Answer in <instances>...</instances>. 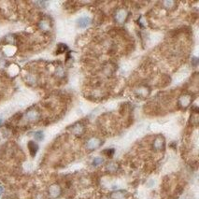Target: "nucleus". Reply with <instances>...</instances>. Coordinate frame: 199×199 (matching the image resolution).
Instances as JSON below:
<instances>
[{"instance_id":"obj_1","label":"nucleus","mask_w":199,"mask_h":199,"mask_svg":"<svg viewBox=\"0 0 199 199\" xmlns=\"http://www.w3.org/2000/svg\"><path fill=\"white\" fill-rule=\"evenodd\" d=\"M102 144H103V142H102L101 139H97V138H92V139H90L87 141V143H86V148H87L88 150L93 151V150H94V149L99 148Z\"/></svg>"},{"instance_id":"obj_2","label":"nucleus","mask_w":199,"mask_h":199,"mask_svg":"<svg viewBox=\"0 0 199 199\" xmlns=\"http://www.w3.org/2000/svg\"><path fill=\"white\" fill-rule=\"evenodd\" d=\"M26 119L30 122H36L39 119V112L36 110H30L25 114Z\"/></svg>"},{"instance_id":"obj_3","label":"nucleus","mask_w":199,"mask_h":199,"mask_svg":"<svg viewBox=\"0 0 199 199\" xmlns=\"http://www.w3.org/2000/svg\"><path fill=\"white\" fill-rule=\"evenodd\" d=\"M49 193L52 198H56L61 194V188L57 184H53L49 188Z\"/></svg>"},{"instance_id":"obj_4","label":"nucleus","mask_w":199,"mask_h":199,"mask_svg":"<svg viewBox=\"0 0 199 199\" xmlns=\"http://www.w3.org/2000/svg\"><path fill=\"white\" fill-rule=\"evenodd\" d=\"M164 138L161 137V136H158V137L154 139L153 148H154L156 151H161L162 149H164Z\"/></svg>"},{"instance_id":"obj_5","label":"nucleus","mask_w":199,"mask_h":199,"mask_svg":"<svg viewBox=\"0 0 199 199\" xmlns=\"http://www.w3.org/2000/svg\"><path fill=\"white\" fill-rule=\"evenodd\" d=\"M28 150L30 152V155L32 157H35V155L37 154L38 151H39V146L35 141H29L28 142Z\"/></svg>"},{"instance_id":"obj_6","label":"nucleus","mask_w":199,"mask_h":199,"mask_svg":"<svg viewBox=\"0 0 199 199\" xmlns=\"http://www.w3.org/2000/svg\"><path fill=\"white\" fill-rule=\"evenodd\" d=\"M127 12H126V10H118V12L116 13V20L119 22V23H123L124 21H125V19H126V17H127Z\"/></svg>"},{"instance_id":"obj_7","label":"nucleus","mask_w":199,"mask_h":199,"mask_svg":"<svg viewBox=\"0 0 199 199\" xmlns=\"http://www.w3.org/2000/svg\"><path fill=\"white\" fill-rule=\"evenodd\" d=\"M90 23H91V19H90L89 17H86V16H85V17L80 18L79 21H78V24H79V26L81 27V28L87 27Z\"/></svg>"},{"instance_id":"obj_8","label":"nucleus","mask_w":199,"mask_h":199,"mask_svg":"<svg viewBox=\"0 0 199 199\" xmlns=\"http://www.w3.org/2000/svg\"><path fill=\"white\" fill-rule=\"evenodd\" d=\"M72 132L74 133L75 135L77 136H81L82 133L84 132V127L81 124V123H77L73 126L72 128Z\"/></svg>"},{"instance_id":"obj_9","label":"nucleus","mask_w":199,"mask_h":199,"mask_svg":"<svg viewBox=\"0 0 199 199\" xmlns=\"http://www.w3.org/2000/svg\"><path fill=\"white\" fill-rule=\"evenodd\" d=\"M190 102H191V98H190V96H188V95L181 96V97H180V105H181V106H183L184 108H186V107L190 104Z\"/></svg>"},{"instance_id":"obj_10","label":"nucleus","mask_w":199,"mask_h":199,"mask_svg":"<svg viewBox=\"0 0 199 199\" xmlns=\"http://www.w3.org/2000/svg\"><path fill=\"white\" fill-rule=\"evenodd\" d=\"M112 199H125L124 192L123 191H118L111 194Z\"/></svg>"},{"instance_id":"obj_11","label":"nucleus","mask_w":199,"mask_h":199,"mask_svg":"<svg viewBox=\"0 0 199 199\" xmlns=\"http://www.w3.org/2000/svg\"><path fill=\"white\" fill-rule=\"evenodd\" d=\"M39 27H40V29L43 30V31H49L50 28H51V25H50V23H49V22L43 20V21H41V22L39 23Z\"/></svg>"},{"instance_id":"obj_12","label":"nucleus","mask_w":199,"mask_h":199,"mask_svg":"<svg viewBox=\"0 0 199 199\" xmlns=\"http://www.w3.org/2000/svg\"><path fill=\"white\" fill-rule=\"evenodd\" d=\"M104 162V159L101 158V157H95L93 160V167H98V165L102 164Z\"/></svg>"},{"instance_id":"obj_13","label":"nucleus","mask_w":199,"mask_h":199,"mask_svg":"<svg viewBox=\"0 0 199 199\" xmlns=\"http://www.w3.org/2000/svg\"><path fill=\"white\" fill-rule=\"evenodd\" d=\"M35 139L39 141H41L43 139H44V135H43V132L42 131H38L35 133V135H34Z\"/></svg>"},{"instance_id":"obj_14","label":"nucleus","mask_w":199,"mask_h":199,"mask_svg":"<svg viewBox=\"0 0 199 199\" xmlns=\"http://www.w3.org/2000/svg\"><path fill=\"white\" fill-rule=\"evenodd\" d=\"M117 168H118L117 164H114V163H110V164H108V168L110 169V171H116V170H117Z\"/></svg>"},{"instance_id":"obj_15","label":"nucleus","mask_w":199,"mask_h":199,"mask_svg":"<svg viewBox=\"0 0 199 199\" xmlns=\"http://www.w3.org/2000/svg\"><path fill=\"white\" fill-rule=\"evenodd\" d=\"M114 152H115V150H114V149H108V150H106V151H104V153H105L107 156H109V157H112L113 154H114Z\"/></svg>"},{"instance_id":"obj_16","label":"nucleus","mask_w":199,"mask_h":199,"mask_svg":"<svg viewBox=\"0 0 199 199\" xmlns=\"http://www.w3.org/2000/svg\"><path fill=\"white\" fill-rule=\"evenodd\" d=\"M65 50H66V46L64 44H59V46H58V52L59 53L64 52Z\"/></svg>"},{"instance_id":"obj_17","label":"nucleus","mask_w":199,"mask_h":199,"mask_svg":"<svg viewBox=\"0 0 199 199\" xmlns=\"http://www.w3.org/2000/svg\"><path fill=\"white\" fill-rule=\"evenodd\" d=\"M3 192H4V188H3L1 185H0V194H2V193H3Z\"/></svg>"},{"instance_id":"obj_18","label":"nucleus","mask_w":199,"mask_h":199,"mask_svg":"<svg viewBox=\"0 0 199 199\" xmlns=\"http://www.w3.org/2000/svg\"><path fill=\"white\" fill-rule=\"evenodd\" d=\"M1 122H2V120H1V118H0V125H1Z\"/></svg>"}]
</instances>
